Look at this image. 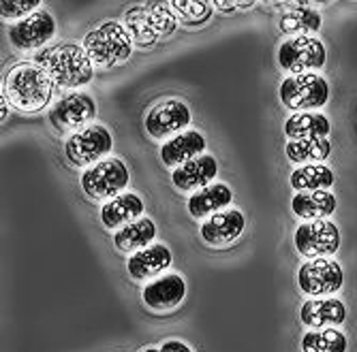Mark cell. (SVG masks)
Wrapping results in <instances>:
<instances>
[{
  "mask_svg": "<svg viewBox=\"0 0 357 352\" xmlns=\"http://www.w3.org/2000/svg\"><path fill=\"white\" fill-rule=\"evenodd\" d=\"M32 62L52 77V81L60 88H75L88 86L94 77V64L86 54L84 45L77 43H58L47 45L32 56Z\"/></svg>",
  "mask_w": 357,
  "mask_h": 352,
  "instance_id": "2",
  "label": "cell"
},
{
  "mask_svg": "<svg viewBox=\"0 0 357 352\" xmlns=\"http://www.w3.org/2000/svg\"><path fill=\"white\" fill-rule=\"evenodd\" d=\"M206 147H208L206 137L192 128V131H184L160 145V160H163L165 167L178 169V167L190 163V160L204 156Z\"/></svg>",
  "mask_w": 357,
  "mask_h": 352,
  "instance_id": "17",
  "label": "cell"
},
{
  "mask_svg": "<svg viewBox=\"0 0 357 352\" xmlns=\"http://www.w3.org/2000/svg\"><path fill=\"white\" fill-rule=\"evenodd\" d=\"M190 118H192V111L184 101L167 99L163 103L154 105L148 111V115L144 120V128L152 139L163 141V139H172V137L188 131Z\"/></svg>",
  "mask_w": 357,
  "mask_h": 352,
  "instance_id": "11",
  "label": "cell"
},
{
  "mask_svg": "<svg viewBox=\"0 0 357 352\" xmlns=\"http://www.w3.org/2000/svg\"><path fill=\"white\" fill-rule=\"evenodd\" d=\"M336 197L330 190L296 192L291 199V209L304 220H328L336 211Z\"/></svg>",
  "mask_w": 357,
  "mask_h": 352,
  "instance_id": "23",
  "label": "cell"
},
{
  "mask_svg": "<svg viewBox=\"0 0 357 352\" xmlns=\"http://www.w3.org/2000/svg\"><path fill=\"white\" fill-rule=\"evenodd\" d=\"M52 77L32 60L13 67L3 81V96L7 103L22 113L43 111L54 96Z\"/></svg>",
  "mask_w": 357,
  "mask_h": 352,
  "instance_id": "1",
  "label": "cell"
},
{
  "mask_svg": "<svg viewBox=\"0 0 357 352\" xmlns=\"http://www.w3.org/2000/svg\"><path fill=\"white\" fill-rule=\"evenodd\" d=\"M114 147V137L101 124H92L73 133L64 143V156L73 167H92L105 160Z\"/></svg>",
  "mask_w": 357,
  "mask_h": 352,
  "instance_id": "8",
  "label": "cell"
},
{
  "mask_svg": "<svg viewBox=\"0 0 357 352\" xmlns=\"http://www.w3.org/2000/svg\"><path fill=\"white\" fill-rule=\"evenodd\" d=\"M96 118V101L88 92H69L52 107L50 122L58 131H84Z\"/></svg>",
  "mask_w": 357,
  "mask_h": 352,
  "instance_id": "12",
  "label": "cell"
},
{
  "mask_svg": "<svg viewBox=\"0 0 357 352\" xmlns=\"http://www.w3.org/2000/svg\"><path fill=\"white\" fill-rule=\"evenodd\" d=\"M276 60L289 75H306L326 67L328 49L317 37H291L280 43Z\"/></svg>",
  "mask_w": 357,
  "mask_h": 352,
  "instance_id": "7",
  "label": "cell"
},
{
  "mask_svg": "<svg viewBox=\"0 0 357 352\" xmlns=\"http://www.w3.org/2000/svg\"><path fill=\"white\" fill-rule=\"evenodd\" d=\"M84 49L90 56L94 67L101 69H112L118 64H124L133 54V39L128 35L124 24L116 19H107L92 28L84 37Z\"/></svg>",
  "mask_w": 357,
  "mask_h": 352,
  "instance_id": "3",
  "label": "cell"
},
{
  "mask_svg": "<svg viewBox=\"0 0 357 352\" xmlns=\"http://www.w3.org/2000/svg\"><path fill=\"white\" fill-rule=\"evenodd\" d=\"M218 175V163L212 154H204L190 163L178 167L172 171V182L182 192H197L206 186H210Z\"/></svg>",
  "mask_w": 357,
  "mask_h": 352,
  "instance_id": "18",
  "label": "cell"
},
{
  "mask_svg": "<svg viewBox=\"0 0 357 352\" xmlns=\"http://www.w3.org/2000/svg\"><path fill=\"white\" fill-rule=\"evenodd\" d=\"M142 352H160V348H146V350H142Z\"/></svg>",
  "mask_w": 357,
  "mask_h": 352,
  "instance_id": "34",
  "label": "cell"
},
{
  "mask_svg": "<svg viewBox=\"0 0 357 352\" xmlns=\"http://www.w3.org/2000/svg\"><path fill=\"white\" fill-rule=\"evenodd\" d=\"M330 131L332 124L330 118L317 113V111H308V113H294L287 122H284V135L289 137V141H298V139H321L328 137L330 139Z\"/></svg>",
  "mask_w": 357,
  "mask_h": 352,
  "instance_id": "24",
  "label": "cell"
},
{
  "mask_svg": "<svg viewBox=\"0 0 357 352\" xmlns=\"http://www.w3.org/2000/svg\"><path fill=\"white\" fill-rule=\"evenodd\" d=\"M174 263V254L165 243H152L135 254L128 256L126 261V271L133 280L146 282V280H156L160 278L167 267Z\"/></svg>",
  "mask_w": 357,
  "mask_h": 352,
  "instance_id": "15",
  "label": "cell"
},
{
  "mask_svg": "<svg viewBox=\"0 0 357 352\" xmlns=\"http://www.w3.org/2000/svg\"><path fill=\"white\" fill-rule=\"evenodd\" d=\"M7 115H9V103H7L5 96H3V99H0V122H5Z\"/></svg>",
  "mask_w": 357,
  "mask_h": 352,
  "instance_id": "33",
  "label": "cell"
},
{
  "mask_svg": "<svg viewBox=\"0 0 357 352\" xmlns=\"http://www.w3.org/2000/svg\"><path fill=\"white\" fill-rule=\"evenodd\" d=\"M252 5H255L252 0H246V3H234V0H227L225 3V0H214L212 3L214 9H222L225 13H231L234 9H250Z\"/></svg>",
  "mask_w": 357,
  "mask_h": 352,
  "instance_id": "31",
  "label": "cell"
},
{
  "mask_svg": "<svg viewBox=\"0 0 357 352\" xmlns=\"http://www.w3.org/2000/svg\"><path fill=\"white\" fill-rule=\"evenodd\" d=\"M349 339L338 329H319L308 331L302 337V352H347Z\"/></svg>",
  "mask_w": 357,
  "mask_h": 352,
  "instance_id": "28",
  "label": "cell"
},
{
  "mask_svg": "<svg viewBox=\"0 0 357 352\" xmlns=\"http://www.w3.org/2000/svg\"><path fill=\"white\" fill-rule=\"evenodd\" d=\"M169 7L176 19L190 28L204 26L206 22H210L214 13L212 3H206V0H174V3H169Z\"/></svg>",
  "mask_w": 357,
  "mask_h": 352,
  "instance_id": "29",
  "label": "cell"
},
{
  "mask_svg": "<svg viewBox=\"0 0 357 352\" xmlns=\"http://www.w3.org/2000/svg\"><path fill=\"white\" fill-rule=\"evenodd\" d=\"M144 201L135 192H124V195L107 201L101 207V222L107 231H120L126 224H131L144 216Z\"/></svg>",
  "mask_w": 357,
  "mask_h": 352,
  "instance_id": "21",
  "label": "cell"
},
{
  "mask_svg": "<svg viewBox=\"0 0 357 352\" xmlns=\"http://www.w3.org/2000/svg\"><path fill=\"white\" fill-rule=\"evenodd\" d=\"M300 318L310 331L332 329V327L342 325L347 320V305L340 299H334V297L310 299V301H306L302 305Z\"/></svg>",
  "mask_w": 357,
  "mask_h": 352,
  "instance_id": "19",
  "label": "cell"
},
{
  "mask_svg": "<svg viewBox=\"0 0 357 352\" xmlns=\"http://www.w3.org/2000/svg\"><path fill=\"white\" fill-rule=\"evenodd\" d=\"M56 37V19L50 11L39 9L28 15L22 22L9 26V41L13 47L28 51V49H43Z\"/></svg>",
  "mask_w": 357,
  "mask_h": 352,
  "instance_id": "13",
  "label": "cell"
},
{
  "mask_svg": "<svg viewBox=\"0 0 357 352\" xmlns=\"http://www.w3.org/2000/svg\"><path fill=\"white\" fill-rule=\"evenodd\" d=\"M39 9H41L39 0H22V3L20 0H3V3H0V15H3V19L22 22Z\"/></svg>",
  "mask_w": 357,
  "mask_h": 352,
  "instance_id": "30",
  "label": "cell"
},
{
  "mask_svg": "<svg viewBox=\"0 0 357 352\" xmlns=\"http://www.w3.org/2000/svg\"><path fill=\"white\" fill-rule=\"evenodd\" d=\"M160 352H192V348L180 339H167L163 346H160Z\"/></svg>",
  "mask_w": 357,
  "mask_h": 352,
  "instance_id": "32",
  "label": "cell"
},
{
  "mask_svg": "<svg viewBox=\"0 0 357 352\" xmlns=\"http://www.w3.org/2000/svg\"><path fill=\"white\" fill-rule=\"evenodd\" d=\"M289 9H284L278 15V30L282 35L291 37H314L321 30V13L310 7V3H287Z\"/></svg>",
  "mask_w": 357,
  "mask_h": 352,
  "instance_id": "20",
  "label": "cell"
},
{
  "mask_svg": "<svg viewBox=\"0 0 357 352\" xmlns=\"http://www.w3.org/2000/svg\"><path fill=\"white\" fill-rule=\"evenodd\" d=\"M128 182H131V173L120 158H105L82 173V190L92 201L107 203L124 195Z\"/></svg>",
  "mask_w": 357,
  "mask_h": 352,
  "instance_id": "6",
  "label": "cell"
},
{
  "mask_svg": "<svg viewBox=\"0 0 357 352\" xmlns=\"http://www.w3.org/2000/svg\"><path fill=\"white\" fill-rule=\"evenodd\" d=\"M234 201V192L227 184H210L197 192H192L186 201V209L192 218H210L225 211Z\"/></svg>",
  "mask_w": 357,
  "mask_h": 352,
  "instance_id": "22",
  "label": "cell"
},
{
  "mask_svg": "<svg viewBox=\"0 0 357 352\" xmlns=\"http://www.w3.org/2000/svg\"><path fill=\"white\" fill-rule=\"evenodd\" d=\"M186 297V282L180 273H165L144 286L142 299L154 312H169Z\"/></svg>",
  "mask_w": 357,
  "mask_h": 352,
  "instance_id": "14",
  "label": "cell"
},
{
  "mask_svg": "<svg viewBox=\"0 0 357 352\" xmlns=\"http://www.w3.org/2000/svg\"><path fill=\"white\" fill-rule=\"evenodd\" d=\"M300 291L310 299L332 297L344 284L342 267L332 259H310L298 271Z\"/></svg>",
  "mask_w": 357,
  "mask_h": 352,
  "instance_id": "10",
  "label": "cell"
},
{
  "mask_svg": "<svg viewBox=\"0 0 357 352\" xmlns=\"http://www.w3.org/2000/svg\"><path fill=\"white\" fill-rule=\"evenodd\" d=\"M246 229V218L240 209H225L204 220L202 239L208 246H227L234 243Z\"/></svg>",
  "mask_w": 357,
  "mask_h": 352,
  "instance_id": "16",
  "label": "cell"
},
{
  "mask_svg": "<svg viewBox=\"0 0 357 352\" xmlns=\"http://www.w3.org/2000/svg\"><path fill=\"white\" fill-rule=\"evenodd\" d=\"M284 152H287V158L296 165H321L330 158L332 143L328 137L298 139V141H289Z\"/></svg>",
  "mask_w": 357,
  "mask_h": 352,
  "instance_id": "26",
  "label": "cell"
},
{
  "mask_svg": "<svg viewBox=\"0 0 357 352\" xmlns=\"http://www.w3.org/2000/svg\"><path fill=\"white\" fill-rule=\"evenodd\" d=\"M156 237V224L152 218H146L142 216L139 220L131 222V224H126V227H122L120 231L114 233V246L128 254V252H139L148 246H152Z\"/></svg>",
  "mask_w": 357,
  "mask_h": 352,
  "instance_id": "25",
  "label": "cell"
},
{
  "mask_svg": "<svg viewBox=\"0 0 357 352\" xmlns=\"http://www.w3.org/2000/svg\"><path fill=\"white\" fill-rule=\"evenodd\" d=\"M124 26L135 45L150 47L158 39L174 35L178 28V19L169 3H146L126 11Z\"/></svg>",
  "mask_w": 357,
  "mask_h": 352,
  "instance_id": "4",
  "label": "cell"
},
{
  "mask_svg": "<svg viewBox=\"0 0 357 352\" xmlns=\"http://www.w3.org/2000/svg\"><path fill=\"white\" fill-rule=\"evenodd\" d=\"M278 96L287 109L296 113L319 111L330 101V83L319 73L289 75L278 88Z\"/></svg>",
  "mask_w": 357,
  "mask_h": 352,
  "instance_id": "5",
  "label": "cell"
},
{
  "mask_svg": "<svg viewBox=\"0 0 357 352\" xmlns=\"http://www.w3.org/2000/svg\"><path fill=\"white\" fill-rule=\"evenodd\" d=\"M296 250L306 259H332L340 248V231L332 220H306L296 229Z\"/></svg>",
  "mask_w": 357,
  "mask_h": 352,
  "instance_id": "9",
  "label": "cell"
},
{
  "mask_svg": "<svg viewBox=\"0 0 357 352\" xmlns=\"http://www.w3.org/2000/svg\"><path fill=\"white\" fill-rule=\"evenodd\" d=\"M336 177L328 165H302L289 177V184L296 192H312V190H330Z\"/></svg>",
  "mask_w": 357,
  "mask_h": 352,
  "instance_id": "27",
  "label": "cell"
}]
</instances>
